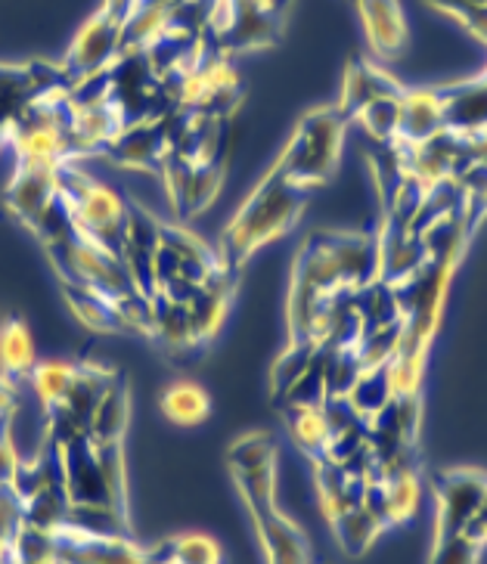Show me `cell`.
I'll return each mask as SVG.
<instances>
[{"label":"cell","instance_id":"15","mask_svg":"<svg viewBox=\"0 0 487 564\" xmlns=\"http://www.w3.org/2000/svg\"><path fill=\"white\" fill-rule=\"evenodd\" d=\"M128 419H131V400H128V384L121 376L112 379L106 388V394L97 403V410L87 422V437L94 444H121V437L128 432Z\"/></svg>","mask_w":487,"mask_h":564},{"label":"cell","instance_id":"12","mask_svg":"<svg viewBox=\"0 0 487 564\" xmlns=\"http://www.w3.org/2000/svg\"><path fill=\"white\" fill-rule=\"evenodd\" d=\"M106 152L121 165L162 174L165 155H169V140H165V131L159 121H140V124H128L118 133L116 140L106 147Z\"/></svg>","mask_w":487,"mask_h":564},{"label":"cell","instance_id":"27","mask_svg":"<svg viewBox=\"0 0 487 564\" xmlns=\"http://www.w3.org/2000/svg\"><path fill=\"white\" fill-rule=\"evenodd\" d=\"M317 360V345H304V341H289L286 350L280 354V360L270 369V388L273 398L280 400L292 384L302 379L304 372Z\"/></svg>","mask_w":487,"mask_h":564},{"label":"cell","instance_id":"11","mask_svg":"<svg viewBox=\"0 0 487 564\" xmlns=\"http://www.w3.org/2000/svg\"><path fill=\"white\" fill-rule=\"evenodd\" d=\"M364 32L379 59H398L407 47V19L401 0H354Z\"/></svg>","mask_w":487,"mask_h":564},{"label":"cell","instance_id":"5","mask_svg":"<svg viewBox=\"0 0 487 564\" xmlns=\"http://www.w3.org/2000/svg\"><path fill=\"white\" fill-rule=\"evenodd\" d=\"M118 53H121V22L109 17L100 7L97 17L87 19L85 29L72 41L63 68L78 84L82 78H90V75L112 66Z\"/></svg>","mask_w":487,"mask_h":564},{"label":"cell","instance_id":"23","mask_svg":"<svg viewBox=\"0 0 487 564\" xmlns=\"http://www.w3.org/2000/svg\"><path fill=\"white\" fill-rule=\"evenodd\" d=\"M329 528L336 533L338 546L345 549L348 555H364V552L376 543V536L386 531L364 506H354L348 512L336 514V518L329 521Z\"/></svg>","mask_w":487,"mask_h":564},{"label":"cell","instance_id":"8","mask_svg":"<svg viewBox=\"0 0 487 564\" xmlns=\"http://www.w3.org/2000/svg\"><path fill=\"white\" fill-rule=\"evenodd\" d=\"M59 456H63V487H66L68 502H109V506H116L100 471L97 447L87 434H78L75 441L63 444Z\"/></svg>","mask_w":487,"mask_h":564},{"label":"cell","instance_id":"36","mask_svg":"<svg viewBox=\"0 0 487 564\" xmlns=\"http://www.w3.org/2000/svg\"><path fill=\"white\" fill-rule=\"evenodd\" d=\"M481 78H485V82H487V68H485V72H481Z\"/></svg>","mask_w":487,"mask_h":564},{"label":"cell","instance_id":"22","mask_svg":"<svg viewBox=\"0 0 487 564\" xmlns=\"http://www.w3.org/2000/svg\"><path fill=\"white\" fill-rule=\"evenodd\" d=\"M345 398L351 400V406L364 415V419H372L376 413H382L388 403L394 400V384H391L388 364L364 369L360 379L351 384V391H348Z\"/></svg>","mask_w":487,"mask_h":564},{"label":"cell","instance_id":"2","mask_svg":"<svg viewBox=\"0 0 487 564\" xmlns=\"http://www.w3.org/2000/svg\"><path fill=\"white\" fill-rule=\"evenodd\" d=\"M345 128H348V118L342 116L336 106L307 112L299 121L295 133L289 137L286 150L280 152L273 167L302 189L323 186L336 174Z\"/></svg>","mask_w":487,"mask_h":564},{"label":"cell","instance_id":"3","mask_svg":"<svg viewBox=\"0 0 487 564\" xmlns=\"http://www.w3.org/2000/svg\"><path fill=\"white\" fill-rule=\"evenodd\" d=\"M47 251H51V261L56 267V273H59V280L66 285L94 289V292H100V295L112 301L137 292L125 261L112 251L97 246V242L78 236V232H72L59 242H51Z\"/></svg>","mask_w":487,"mask_h":564},{"label":"cell","instance_id":"35","mask_svg":"<svg viewBox=\"0 0 487 564\" xmlns=\"http://www.w3.org/2000/svg\"><path fill=\"white\" fill-rule=\"evenodd\" d=\"M432 7H437V10H444V13H451V10H456V7H469V3H487V0H429Z\"/></svg>","mask_w":487,"mask_h":564},{"label":"cell","instance_id":"29","mask_svg":"<svg viewBox=\"0 0 487 564\" xmlns=\"http://www.w3.org/2000/svg\"><path fill=\"white\" fill-rule=\"evenodd\" d=\"M403 97V94H401ZM401 97H382V100H372L370 106H364L357 112V124L370 133L376 143H394L398 137V116H401Z\"/></svg>","mask_w":487,"mask_h":564},{"label":"cell","instance_id":"14","mask_svg":"<svg viewBox=\"0 0 487 564\" xmlns=\"http://www.w3.org/2000/svg\"><path fill=\"white\" fill-rule=\"evenodd\" d=\"M401 116H398V137L394 143L403 147H420L429 137L444 131V106L435 90H403Z\"/></svg>","mask_w":487,"mask_h":564},{"label":"cell","instance_id":"6","mask_svg":"<svg viewBox=\"0 0 487 564\" xmlns=\"http://www.w3.org/2000/svg\"><path fill=\"white\" fill-rule=\"evenodd\" d=\"M53 558L56 564H147V549L131 536H90L63 524L53 531Z\"/></svg>","mask_w":487,"mask_h":564},{"label":"cell","instance_id":"4","mask_svg":"<svg viewBox=\"0 0 487 564\" xmlns=\"http://www.w3.org/2000/svg\"><path fill=\"white\" fill-rule=\"evenodd\" d=\"M432 490H435L437 506L435 540H444V536L466 531V524L478 514L487 497V471L469 468V465L437 471Z\"/></svg>","mask_w":487,"mask_h":564},{"label":"cell","instance_id":"33","mask_svg":"<svg viewBox=\"0 0 487 564\" xmlns=\"http://www.w3.org/2000/svg\"><path fill=\"white\" fill-rule=\"evenodd\" d=\"M463 533H466L469 540H475L478 546H487V497H485V502H481L478 514H475L469 524H466V531Z\"/></svg>","mask_w":487,"mask_h":564},{"label":"cell","instance_id":"17","mask_svg":"<svg viewBox=\"0 0 487 564\" xmlns=\"http://www.w3.org/2000/svg\"><path fill=\"white\" fill-rule=\"evenodd\" d=\"M152 335L171 350H190L202 345L186 304H174L165 295H152Z\"/></svg>","mask_w":487,"mask_h":564},{"label":"cell","instance_id":"31","mask_svg":"<svg viewBox=\"0 0 487 564\" xmlns=\"http://www.w3.org/2000/svg\"><path fill=\"white\" fill-rule=\"evenodd\" d=\"M481 549L475 540H469L466 533H454L432 543V558L429 564H478Z\"/></svg>","mask_w":487,"mask_h":564},{"label":"cell","instance_id":"18","mask_svg":"<svg viewBox=\"0 0 487 564\" xmlns=\"http://www.w3.org/2000/svg\"><path fill=\"white\" fill-rule=\"evenodd\" d=\"M283 419H286V432L304 456H311L314 463L326 459L333 432L323 415V406H283Z\"/></svg>","mask_w":487,"mask_h":564},{"label":"cell","instance_id":"21","mask_svg":"<svg viewBox=\"0 0 487 564\" xmlns=\"http://www.w3.org/2000/svg\"><path fill=\"white\" fill-rule=\"evenodd\" d=\"M63 524L90 536H128V512L109 502H68Z\"/></svg>","mask_w":487,"mask_h":564},{"label":"cell","instance_id":"26","mask_svg":"<svg viewBox=\"0 0 487 564\" xmlns=\"http://www.w3.org/2000/svg\"><path fill=\"white\" fill-rule=\"evenodd\" d=\"M220 181H224V159L199 162L193 167V177H190V186H186L184 202L177 205V212L184 217L199 215L202 208H208L220 193Z\"/></svg>","mask_w":487,"mask_h":564},{"label":"cell","instance_id":"9","mask_svg":"<svg viewBox=\"0 0 487 564\" xmlns=\"http://www.w3.org/2000/svg\"><path fill=\"white\" fill-rule=\"evenodd\" d=\"M258 543L268 564H311V543L280 506L252 514Z\"/></svg>","mask_w":487,"mask_h":564},{"label":"cell","instance_id":"25","mask_svg":"<svg viewBox=\"0 0 487 564\" xmlns=\"http://www.w3.org/2000/svg\"><path fill=\"white\" fill-rule=\"evenodd\" d=\"M234 481L239 497L246 502V509L252 514L277 506V463L246 468V471H234Z\"/></svg>","mask_w":487,"mask_h":564},{"label":"cell","instance_id":"13","mask_svg":"<svg viewBox=\"0 0 487 564\" xmlns=\"http://www.w3.org/2000/svg\"><path fill=\"white\" fill-rule=\"evenodd\" d=\"M444 106V131L475 133L487 128V82L478 75L454 87H437Z\"/></svg>","mask_w":487,"mask_h":564},{"label":"cell","instance_id":"32","mask_svg":"<svg viewBox=\"0 0 487 564\" xmlns=\"http://www.w3.org/2000/svg\"><path fill=\"white\" fill-rule=\"evenodd\" d=\"M451 17L466 29V32H472L475 37H481L487 44V3H469V7H456V10H451Z\"/></svg>","mask_w":487,"mask_h":564},{"label":"cell","instance_id":"10","mask_svg":"<svg viewBox=\"0 0 487 564\" xmlns=\"http://www.w3.org/2000/svg\"><path fill=\"white\" fill-rule=\"evenodd\" d=\"M403 90H407L403 84L394 82L370 59H351L345 68V84H342V97H338L336 109L351 124L364 106H370L372 100H382V97H401Z\"/></svg>","mask_w":487,"mask_h":564},{"label":"cell","instance_id":"24","mask_svg":"<svg viewBox=\"0 0 487 564\" xmlns=\"http://www.w3.org/2000/svg\"><path fill=\"white\" fill-rule=\"evenodd\" d=\"M78 376V364H66V360H44V364H34L29 384H32L34 398L44 410H51L56 403H63L68 394V388Z\"/></svg>","mask_w":487,"mask_h":564},{"label":"cell","instance_id":"1","mask_svg":"<svg viewBox=\"0 0 487 564\" xmlns=\"http://www.w3.org/2000/svg\"><path fill=\"white\" fill-rule=\"evenodd\" d=\"M304 205H307V189L286 181L277 167H270L268 174L255 183L249 199L239 205L234 220L227 224L218 249L220 264L236 273L255 251L292 230L302 217Z\"/></svg>","mask_w":487,"mask_h":564},{"label":"cell","instance_id":"34","mask_svg":"<svg viewBox=\"0 0 487 564\" xmlns=\"http://www.w3.org/2000/svg\"><path fill=\"white\" fill-rule=\"evenodd\" d=\"M13 118H17V109L0 100V147L10 140V124H13Z\"/></svg>","mask_w":487,"mask_h":564},{"label":"cell","instance_id":"7","mask_svg":"<svg viewBox=\"0 0 487 564\" xmlns=\"http://www.w3.org/2000/svg\"><path fill=\"white\" fill-rule=\"evenodd\" d=\"M59 167L47 162H19L13 181L7 186V208L32 227L47 212L53 196L59 193Z\"/></svg>","mask_w":487,"mask_h":564},{"label":"cell","instance_id":"19","mask_svg":"<svg viewBox=\"0 0 487 564\" xmlns=\"http://www.w3.org/2000/svg\"><path fill=\"white\" fill-rule=\"evenodd\" d=\"M147 564H220V546L205 533H181L147 549Z\"/></svg>","mask_w":487,"mask_h":564},{"label":"cell","instance_id":"30","mask_svg":"<svg viewBox=\"0 0 487 564\" xmlns=\"http://www.w3.org/2000/svg\"><path fill=\"white\" fill-rule=\"evenodd\" d=\"M227 304H230L227 295L212 292V289H205V285L199 289V295L186 304V311L193 316V326H196V335H199L202 341H208L212 335L218 333L224 316H227Z\"/></svg>","mask_w":487,"mask_h":564},{"label":"cell","instance_id":"20","mask_svg":"<svg viewBox=\"0 0 487 564\" xmlns=\"http://www.w3.org/2000/svg\"><path fill=\"white\" fill-rule=\"evenodd\" d=\"M159 406H162V415L169 419L171 425H181V429L202 425L208 419V410H212L208 394L193 382H171L159 394Z\"/></svg>","mask_w":487,"mask_h":564},{"label":"cell","instance_id":"16","mask_svg":"<svg viewBox=\"0 0 487 564\" xmlns=\"http://www.w3.org/2000/svg\"><path fill=\"white\" fill-rule=\"evenodd\" d=\"M63 295L72 304V314L82 319L90 333H128L125 319L118 314V301L106 299L94 289H82V285H66L63 282Z\"/></svg>","mask_w":487,"mask_h":564},{"label":"cell","instance_id":"28","mask_svg":"<svg viewBox=\"0 0 487 564\" xmlns=\"http://www.w3.org/2000/svg\"><path fill=\"white\" fill-rule=\"evenodd\" d=\"M227 459H230V471H246V468L277 463V441L268 432L242 434L230 444Z\"/></svg>","mask_w":487,"mask_h":564}]
</instances>
